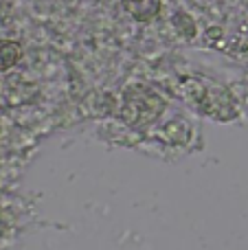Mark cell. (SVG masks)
Here are the masks:
<instances>
[{
    "instance_id": "1",
    "label": "cell",
    "mask_w": 248,
    "mask_h": 250,
    "mask_svg": "<svg viewBox=\"0 0 248 250\" xmlns=\"http://www.w3.org/2000/svg\"><path fill=\"white\" fill-rule=\"evenodd\" d=\"M18 46L11 42H0V68H7L11 66V62L18 57Z\"/></svg>"
}]
</instances>
